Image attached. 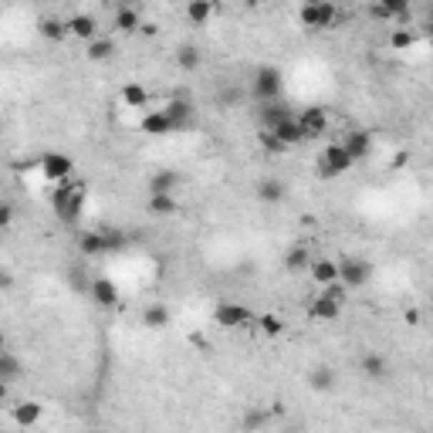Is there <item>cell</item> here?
Returning a JSON list of instances; mask_svg holds the SVG:
<instances>
[{"mask_svg":"<svg viewBox=\"0 0 433 433\" xmlns=\"http://www.w3.org/2000/svg\"><path fill=\"white\" fill-rule=\"evenodd\" d=\"M251 91H254V99H261V102H278L281 91H284V78H281V71L274 64H261L254 71Z\"/></svg>","mask_w":433,"mask_h":433,"instance_id":"6da1fadb","label":"cell"},{"mask_svg":"<svg viewBox=\"0 0 433 433\" xmlns=\"http://www.w3.org/2000/svg\"><path fill=\"white\" fill-rule=\"evenodd\" d=\"M349 166H352V156L345 153V146H342V142H332V146H325L322 156H319V176L322 179L342 176Z\"/></svg>","mask_w":433,"mask_h":433,"instance_id":"7a4b0ae2","label":"cell"},{"mask_svg":"<svg viewBox=\"0 0 433 433\" xmlns=\"http://www.w3.org/2000/svg\"><path fill=\"white\" fill-rule=\"evenodd\" d=\"M372 278V264L369 261H362V257H345L339 261V281H342L349 292H356L362 284H369Z\"/></svg>","mask_w":433,"mask_h":433,"instance_id":"3957f363","label":"cell"},{"mask_svg":"<svg viewBox=\"0 0 433 433\" xmlns=\"http://www.w3.org/2000/svg\"><path fill=\"white\" fill-rule=\"evenodd\" d=\"M214 322L220 325V329H241V325H247V322H254V315H251V308L247 305L220 302V305L214 308Z\"/></svg>","mask_w":433,"mask_h":433,"instance_id":"277c9868","label":"cell"},{"mask_svg":"<svg viewBox=\"0 0 433 433\" xmlns=\"http://www.w3.org/2000/svg\"><path fill=\"white\" fill-rule=\"evenodd\" d=\"M298 126L305 132V139H319L325 136V129H329V109H322V105H308L298 112Z\"/></svg>","mask_w":433,"mask_h":433,"instance_id":"5b68a950","label":"cell"},{"mask_svg":"<svg viewBox=\"0 0 433 433\" xmlns=\"http://www.w3.org/2000/svg\"><path fill=\"white\" fill-rule=\"evenodd\" d=\"M298 17H302V24L312 27V31H322V27H332V21H335V4H305L302 11H298Z\"/></svg>","mask_w":433,"mask_h":433,"instance_id":"8992f818","label":"cell"},{"mask_svg":"<svg viewBox=\"0 0 433 433\" xmlns=\"http://www.w3.org/2000/svg\"><path fill=\"white\" fill-rule=\"evenodd\" d=\"M41 169H44V176L51 179V183H64V179L71 176L75 163H71L68 153H48V156H41Z\"/></svg>","mask_w":433,"mask_h":433,"instance_id":"52a82bcc","label":"cell"},{"mask_svg":"<svg viewBox=\"0 0 433 433\" xmlns=\"http://www.w3.org/2000/svg\"><path fill=\"white\" fill-rule=\"evenodd\" d=\"M292 119H298V115H294L288 105L281 102V99H278V102H264V105H261V122H264V129H268V132H274L278 126L292 122Z\"/></svg>","mask_w":433,"mask_h":433,"instance_id":"ba28073f","label":"cell"},{"mask_svg":"<svg viewBox=\"0 0 433 433\" xmlns=\"http://www.w3.org/2000/svg\"><path fill=\"white\" fill-rule=\"evenodd\" d=\"M163 112L169 115V122H173V129H190L193 126V102L190 99H173V102L163 105Z\"/></svg>","mask_w":433,"mask_h":433,"instance_id":"9c48e42d","label":"cell"},{"mask_svg":"<svg viewBox=\"0 0 433 433\" xmlns=\"http://www.w3.org/2000/svg\"><path fill=\"white\" fill-rule=\"evenodd\" d=\"M342 146H345V153L352 156V163H359V159H366V156L372 153L369 132H362V129H352V132L342 139Z\"/></svg>","mask_w":433,"mask_h":433,"instance_id":"30bf717a","label":"cell"},{"mask_svg":"<svg viewBox=\"0 0 433 433\" xmlns=\"http://www.w3.org/2000/svg\"><path fill=\"white\" fill-rule=\"evenodd\" d=\"M179 186V173L176 169H159L149 179V196H173V190Z\"/></svg>","mask_w":433,"mask_h":433,"instance_id":"8fae6325","label":"cell"},{"mask_svg":"<svg viewBox=\"0 0 433 433\" xmlns=\"http://www.w3.org/2000/svg\"><path fill=\"white\" fill-rule=\"evenodd\" d=\"M95 31H99V21L91 17V14H75L71 21H68V34H75L81 41H95Z\"/></svg>","mask_w":433,"mask_h":433,"instance_id":"7c38bea8","label":"cell"},{"mask_svg":"<svg viewBox=\"0 0 433 433\" xmlns=\"http://www.w3.org/2000/svg\"><path fill=\"white\" fill-rule=\"evenodd\" d=\"M362 372H366V379L382 382L389 376V362H386L382 352H366V356H362Z\"/></svg>","mask_w":433,"mask_h":433,"instance_id":"4fadbf2b","label":"cell"},{"mask_svg":"<svg viewBox=\"0 0 433 433\" xmlns=\"http://www.w3.org/2000/svg\"><path fill=\"white\" fill-rule=\"evenodd\" d=\"M142 132H146V136H169V132H176V129L169 122V115L159 109V112L142 115Z\"/></svg>","mask_w":433,"mask_h":433,"instance_id":"5bb4252c","label":"cell"},{"mask_svg":"<svg viewBox=\"0 0 433 433\" xmlns=\"http://www.w3.org/2000/svg\"><path fill=\"white\" fill-rule=\"evenodd\" d=\"M41 413H44V407L38 399H24V403L14 407V420H17V427H34L41 420Z\"/></svg>","mask_w":433,"mask_h":433,"instance_id":"9a60e30c","label":"cell"},{"mask_svg":"<svg viewBox=\"0 0 433 433\" xmlns=\"http://www.w3.org/2000/svg\"><path fill=\"white\" fill-rule=\"evenodd\" d=\"M312 268V261H308V247L305 244H292L288 247V254H284V271L288 274H298V271H308Z\"/></svg>","mask_w":433,"mask_h":433,"instance_id":"2e32d148","label":"cell"},{"mask_svg":"<svg viewBox=\"0 0 433 433\" xmlns=\"http://www.w3.org/2000/svg\"><path fill=\"white\" fill-rule=\"evenodd\" d=\"M312 278L319 281L322 288H325V284H335V281H339V261H329V257H322V261H312Z\"/></svg>","mask_w":433,"mask_h":433,"instance_id":"e0dca14e","label":"cell"},{"mask_svg":"<svg viewBox=\"0 0 433 433\" xmlns=\"http://www.w3.org/2000/svg\"><path fill=\"white\" fill-rule=\"evenodd\" d=\"M91 298H95V305L109 308V305H115V298H119V288H115L109 278H95V281H91Z\"/></svg>","mask_w":433,"mask_h":433,"instance_id":"ac0fdd59","label":"cell"},{"mask_svg":"<svg viewBox=\"0 0 433 433\" xmlns=\"http://www.w3.org/2000/svg\"><path fill=\"white\" fill-rule=\"evenodd\" d=\"M78 247L85 257H95V254H105V237L102 230H81L78 234Z\"/></svg>","mask_w":433,"mask_h":433,"instance_id":"d6986e66","label":"cell"},{"mask_svg":"<svg viewBox=\"0 0 433 433\" xmlns=\"http://www.w3.org/2000/svg\"><path fill=\"white\" fill-rule=\"evenodd\" d=\"M339 315H342V305H339V302H332V298H325V294L312 302V319H319V322H335Z\"/></svg>","mask_w":433,"mask_h":433,"instance_id":"ffe728a7","label":"cell"},{"mask_svg":"<svg viewBox=\"0 0 433 433\" xmlns=\"http://www.w3.org/2000/svg\"><path fill=\"white\" fill-rule=\"evenodd\" d=\"M308 386L315 393H329L332 386H335V369L332 366H315V369L308 372Z\"/></svg>","mask_w":433,"mask_h":433,"instance_id":"44dd1931","label":"cell"},{"mask_svg":"<svg viewBox=\"0 0 433 433\" xmlns=\"http://www.w3.org/2000/svg\"><path fill=\"white\" fill-rule=\"evenodd\" d=\"M142 325H146V329H153V332L166 329V325H169V308L159 305V302H156V305H149L146 312H142Z\"/></svg>","mask_w":433,"mask_h":433,"instance_id":"7402d4cb","label":"cell"},{"mask_svg":"<svg viewBox=\"0 0 433 433\" xmlns=\"http://www.w3.org/2000/svg\"><path fill=\"white\" fill-rule=\"evenodd\" d=\"M21 372H24V366L17 362L14 352H0V379H4V386L17 382V379H21Z\"/></svg>","mask_w":433,"mask_h":433,"instance_id":"603a6c76","label":"cell"},{"mask_svg":"<svg viewBox=\"0 0 433 433\" xmlns=\"http://www.w3.org/2000/svg\"><path fill=\"white\" fill-rule=\"evenodd\" d=\"M257 196H261L264 204H281V200H284V183H281V179H261V183H257Z\"/></svg>","mask_w":433,"mask_h":433,"instance_id":"cb8c5ba5","label":"cell"},{"mask_svg":"<svg viewBox=\"0 0 433 433\" xmlns=\"http://www.w3.org/2000/svg\"><path fill=\"white\" fill-rule=\"evenodd\" d=\"M81 206H85V183H81V186L75 190V196H71V200H68V204L58 210V216H61L64 224H75L78 214H81Z\"/></svg>","mask_w":433,"mask_h":433,"instance_id":"d4e9b609","label":"cell"},{"mask_svg":"<svg viewBox=\"0 0 433 433\" xmlns=\"http://www.w3.org/2000/svg\"><path fill=\"white\" fill-rule=\"evenodd\" d=\"M274 136H278L284 146H298V142L305 139V132H302V126H298V119H292V122L278 126V129H274Z\"/></svg>","mask_w":433,"mask_h":433,"instance_id":"484cf974","label":"cell"},{"mask_svg":"<svg viewBox=\"0 0 433 433\" xmlns=\"http://www.w3.org/2000/svg\"><path fill=\"white\" fill-rule=\"evenodd\" d=\"M271 420V409H264V407H254V409H247V417H244V433H257L264 423Z\"/></svg>","mask_w":433,"mask_h":433,"instance_id":"4316f807","label":"cell"},{"mask_svg":"<svg viewBox=\"0 0 433 433\" xmlns=\"http://www.w3.org/2000/svg\"><path fill=\"white\" fill-rule=\"evenodd\" d=\"M136 27H139V14L132 11V7H119V11H115V31L132 34Z\"/></svg>","mask_w":433,"mask_h":433,"instance_id":"83f0119b","label":"cell"},{"mask_svg":"<svg viewBox=\"0 0 433 433\" xmlns=\"http://www.w3.org/2000/svg\"><path fill=\"white\" fill-rule=\"evenodd\" d=\"M115 54V41L112 38H95L89 44V58L91 61H109Z\"/></svg>","mask_w":433,"mask_h":433,"instance_id":"f1b7e54d","label":"cell"},{"mask_svg":"<svg viewBox=\"0 0 433 433\" xmlns=\"http://www.w3.org/2000/svg\"><path fill=\"white\" fill-rule=\"evenodd\" d=\"M38 31H41V34H44V38L61 41L64 34H68V21H58V17H41Z\"/></svg>","mask_w":433,"mask_h":433,"instance_id":"f546056e","label":"cell"},{"mask_svg":"<svg viewBox=\"0 0 433 433\" xmlns=\"http://www.w3.org/2000/svg\"><path fill=\"white\" fill-rule=\"evenodd\" d=\"M176 64L183 68V71H193V68H200V48H193V44H179Z\"/></svg>","mask_w":433,"mask_h":433,"instance_id":"4dcf8cb0","label":"cell"},{"mask_svg":"<svg viewBox=\"0 0 433 433\" xmlns=\"http://www.w3.org/2000/svg\"><path fill=\"white\" fill-rule=\"evenodd\" d=\"M122 102H126L129 109H142V105L149 102V95H146V89H142L139 81H132V85L122 89Z\"/></svg>","mask_w":433,"mask_h":433,"instance_id":"1f68e13d","label":"cell"},{"mask_svg":"<svg viewBox=\"0 0 433 433\" xmlns=\"http://www.w3.org/2000/svg\"><path fill=\"white\" fill-rule=\"evenodd\" d=\"M210 14H214V4H206V0H193L190 7H186V21H190V24H206V21H210Z\"/></svg>","mask_w":433,"mask_h":433,"instance_id":"d6a6232c","label":"cell"},{"mask_svg":"<svg viewBox=\"0 0 433 433\" xmlns=\"http://www.w3.org/2000/svg\"><path fill=\"white\" fill-rule=\"evenodd\" d=\"M149 214H156V216L176 214V200L173 196H149Z\"/></svg>","mask_w":433,"mask_h":433,"instance_id":"836d02e7","label":"cell"},{"mask_svg":"<svg viewBox=\"0 0 433 433\" xmlns=\"http://www.w3.org/2000/svg\"><path fill=\"white\" fill-rule=\"evenodd\" d=\"M102 237H105V251H122V247L129 244L126 234H122V230H115V227L102 230Z\"/></svg>","mask_w":433,"mask_h":433,"instance_id":"e575fe53","label":"cell"},{"mask_svg":"<svg viewBox=\"0 0 433 433\" xmlns=\"http://www.w3.org/2000/svg\"><path fill=\"white\" fill-rule=\"evenodd\" d=\"M322 294H325V298H332V302H339V305H342L345 298H349V288H345L342 281H335V284H325V288H322Z\"/></svg>","mask_w":433,"mask_h":433,"instance_id":"d590c367","label":"cell"},{"mask_svg":"<svg viewBox=\"0 0 433 433\" xmlns=\"http://www.w3.org/2000/svg\"><path fill=\"white\" fill-rule=\"evenodd\" d=\"M261 146H264L268 153H284V149H288V146H284V142H281L274 132H268V129L261 132Z\"/></svg>","mask_w":433,"mask_h":433,"instance_id":"8d00e7d4","label":"cell"},{"mask_svg":"<svg viewBox=\"0 0 433 433\" xmlns=\"http://www.w3.org/2000/svg\"><path fill=\"white\" fill-rule=\"evenodd\" d=\"M389 44H393L396 51H403V48H409V44H413V34H409L407 27H396L393 38H389Z\"/></svg>","mask_w":433,"mask_h":433,"instance_id":"74e56055","label":"cell"},{"mask_svg":"<svg viewBox=\"0 0 433 433\" xmlns=\"http://www.w3.org/2000/svg\"><path fill=\"white\" fill-rule=\"evenodd\" d=\"M261 329L268 332V335H281V332H284V322H281L278 315H261Z\"/></svg>","mask_w":433,"mask_h":433,"instance_id":"f35d334b","label":"cell"},{"mask_svg":"<svg viewBox=\"0 0 433 433\" xmlns=\"http://www.w3.org/2000/svg\"><path fill=\"white\" fill-rule=\"evenodd\" d=\"M11 220H14V206L4 204V206H0V224H4V227H11Z\"/></svg>","mask_w":433,"mask_h":433,"instance_id":"ab89813d","label":"cell"},{"mask_svg":"<svg viewBox=\"0 0 433 433\" xmlns=\"http://www.w3.org/2000/svg\"><path fill=\"white\" fill-rule=\"evenodd\" d=\"M220 102H224V105H234V102H241V91H237V89L224 91V95H220Z\"/></svg>","mask_w":433,"mask_h":433,"instance_id":"60d3db41","label":"cell"},{"mask_svg":"<svg viewBox=\"0 0 433 433\" xmlns=\"http://www.w3.org/2000/svg\"><path fill=\"white\" fill-rule=\"evenodd\" d=\"M430 48H433V21H430Z\"/></svg>","mask_w":433,"mask_h":433,"instance_id":"b9f144b4","label":"cell"},{"mask_svg":"<svg viewBox=\"0 0 433 433\" xmlns=\"http://www.w3.org/2000/svg\"><path fill=\"white\" fill-rule=\"evenodd\" d=\"M430 21H433V4H430Z\"/></svg>","mask_w":433,"mask_h":433,"instance_id":"7bdbcfd3","label":"cell"},{"mask_svg":"<svg viewBox=\"0 0 433 433\" xmlns=\"http://www.w3.org/2000/svg\"><path fill=\"white\" fill-rule=\"evenodd\" d=\"M430 302H433V292H430Z\"/></svg>","mask_w":433,"mask_h":433,"instance_id":"ee69618b","label":"cell"}]
</instances>
